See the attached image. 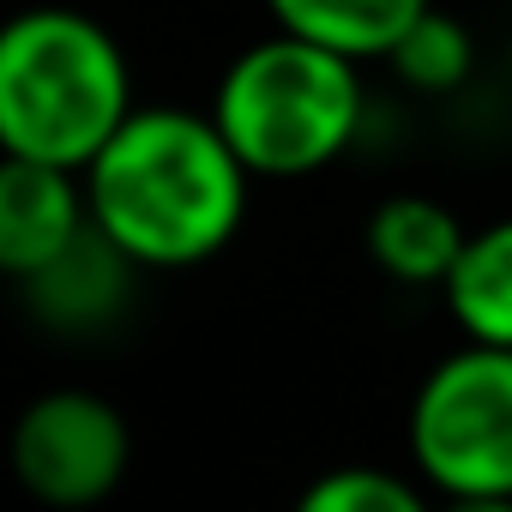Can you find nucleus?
<instances>
[{"label": "nucleus", "instance_id": "10", "mask_svg": "<svg viewBox=\"0 0 512 512\" xmlns=\"http://www.w3.org/2000/svg\"><path fill=\"white\" fill-rule=\"evenodd\" d=\"M386 67H392L410 91H422V97H446V91H458V85L470 79V67H476V43H470V31H464L452 13L428 7V13L398 37V49L386 55Z\"/></svg>", "mask_w": 512, "mask_h": 512}, {"label": "nucleus", "instance_id": "1", "mask_svg": "<svg viewBox=\"0 0 512 512\" xmlns=\"http://www.w3.org/2000/svg\"><path fill=\"white\" fill-rule=\"evenodd\" d=\"M253 169L223 127L193 109H133L85 169L91 223L145 272H181L223 253L247 217Z\"/></svg>", "mask_w": 512, "mask_h": 512}, {"label": "nucleus", "instance_id": "6", "mask_svg": "<svg viewBox=\"0 0 512 512\" xmlns=\"http://www.w3.org/2000/svg\"><path fill=\"white\" fill-rule=\"evenodd\" d=\"M91 229V193L79 169L7 157L0 163V272L19 284L49 272Z\"/></svg>", "mask_w": 512, "mask_h": 512}, {"label": "nucleus", "instance_id": "4", "mask_svg": "<svg viewBox=\"0 0 512 512\" xmlns=\"http://www.w3.org/2000/svg\"><path fill=\"white\" fill-rule=\"evenodd\" d=\"M410 458L440 500L512 494V350L464 344L410 398Z\"/></svg>", "mask_w": 512, "mask_h": 512}, {"label": "nucleus", "instance_id": "9", "mask_svg": "<svg viewBox=\"0 0 512 512\" xmlns=\"http://www.w3.org/2000/svg\"><path fill=\"white\" fill-rule=\"evenodd\" d=\"M446 314L470 344H506L512 350V217L470 229L452 278L440 284Z\"/></svg>", "mask_w": 512, "mask_h": 512}, {"label": "nucleus", "instance_id": "2", "mask_svg": "<svg viewBox=\"0 0 512 512\" xmlns=\"http://www.w3.org/2000/svg\"><path fill=\"white\" fill-rule=\"evenodd\" d=\"M133 115V73L109 25L73 7H31L0 31V151L91 169Z\"/></svg>", "mask_w": 512, "mask_h": 512}, {"label": "nucleus", "instance_id": "5", "mask_svg": "<svg viewBox=\"0 0 512 512\" xmlns=\"http://www.w3.org/2000/svg\"><path fill=\"white\" fill-rule=\"evenodd\" d=\"M133 458L127 422L97 392H43L13 428V470L31 500L79 512L121 488Z\"/></svg>", "mask_w": 512, "mask_h": 512}, {"label": "nucleus", "instance_id": "13", "mask_svg": "<svg viewBox=\"0 0 512 512\" xmlns=\"http://www.w3.org/2000/svg\"><path fill=\"white\" fill-rule=\"evenodd\" d=\"M506 73H512V43H506Z\"/></svg>", "mask_w": 512, "mask_h": 512}, {"label": "nucleus", "instance_id": "12", "mask_svg": "<svg viewBox=\"0 0 512 512\" xmlns=\"http://www.w3.org/2000/svg\"><path fill=\"white\" fill-rule=\"evenodd\" d=\"M440 512H512V494H452Z\"/></svg>", "mask_w": 512, "mask_h": 512}, {"label": "nucleus", "instance_id": "8", "mask_svg": "<svg viewBox=\"0 0 512 512\" xmlns=\"http://www.w3.org/2000/svg\"><path fill=\"white\" fill-rule=\"evenodd\" d=\"M428 7L434 0H266L278 31L326 43L350 61H386Z\"/></svg>", "mask_w": 512, "mask_h": 512}, {"label": "nucleus", "instance_id": "11", "mask_svg": "<svg viewBox=\"0 0 512 512\" xmlns=\"http://www.w3.org/2000/svg\"><path fill=\"white\" fill-rule=\"evenodd\" d=\"M296 512H434L428 494L392 470H374V464H344V470H326L302 488Z\"/></svg>", "mask_w": 512, "mask_h": 512}, {"label": "nucleus", "instance_id": "7", "mask_svg": "<svg viewBox=\"0 0 512 512\" xmlns=\"http://www.w3.org/2000/svg\"><path fill=\"white\" fill-rule=\"evenodd\" d=\"M464 241H470V229L428 193L380 199L368 217V260L398 284H434L440 290L458 266Z\"/></svg>", "mask_w": 512, "mask_h": 512}, {"label": "nucleus", "instance_id": "3", "mask_svg": "<svg viewBox=\"0 0 512 512\" xmlns=\"http://www.w3.org/2000/svg\"><path fill=\"white\" fill-rule=\"evenodd\" d=\"M362 109V61L296 31L241 49L211 91V121L253 181H296L338 163L362 133Z\"/></svg>", "mask_w": 512, "mask_h": 512}]
</instances>
